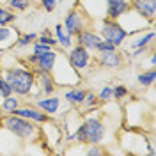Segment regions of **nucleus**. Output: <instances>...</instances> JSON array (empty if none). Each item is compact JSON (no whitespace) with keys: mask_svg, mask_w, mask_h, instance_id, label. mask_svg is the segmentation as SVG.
<instances>
[{"mask_svg":"<svg viewBox=\"0 0 156 156\" xmlns=\"http://www.w3.org/2000/svg\"><path fill=\"white\" fill-rule=\"evenodd\" d=\"M11 36V29H7V27H0V41H5V39Z\"/></svg>","mask_w":156,"mask_h":156,"instance_id":"28","label":"nucleus"},{"mask_svg":"<svg viewBox=\"0 0 156 156\" xmlns=\"http://www.w3.org/2000/svg\"><path fill=\"white\" fill-rule=\"evenodd\" d=\"M12 114L14 115H20L23 117V119H30V121H36V122H44L48 115H44V114H41L37 110H32V108H23V110H12Z\"/></svg>","mask_w":156,"mask_h":156,"instance_id":"10","label":"nucleus"},{"mask_svg":"<svg viewBox=\"0 0 156 156\" xmlns=\"http://www.w3.org/2000/svg\"><path fill=\"white\" fill-rule=\"evenodd\" d=\"M156 78V71L153 69V71H147V73H142L140 76H138V82L144 85V87H147V85H151L153 82H154Z\"/></svg>","mask_w":156,"mask_h":156,"instance_id":"17","label":"nucleus"},{"mask_svg":"<svg viewBox=\"0 0 156 156\" xmlns=\"http://www.w3.org/2000/svg\"><path fill=\"white\" fill-rule=\"evenodd\" d=\"M34 39H36V34H27V36H23L18 41V46H27L30 41H34Z\"/></svg>","mask_w":156,"mask_h":156,"instance_id":"24","label":"nucleus"},{"mask_svg":"<svg viewBox=\"0 0 156 156\" xmlns=\"http://www.w3.org/2000/svg\"><path fill=\"white\" fill-rule=\"evenodd\" d=\"M78 43L83 48H98V44H101V37H98L96 34H92L89 30H80L78 32Z\"/></svg>","mask_w":156,"mask_h":156,"instance_id":"7","label":"nucleus"},{"mask_svg":"<svg viewBox=\"0 0 156 156\" xmlns=\"http://www.w3.org/2000/svg\"><path fill=\"white\" fill-rule=\"evenodd\" d=\"M87 154H89V156H96V154H101V149H96V147H94V149H89V151H87Z\"/></svg>","mask_w":156,"mask_h":156,"instance_id":"33","label":"nucleus"},{"mask_svg":"<svg viewBox=\"0 0 156 156\" xmlns=\"http://www.w3.org/2000/svg\"><path fill=\"white\" fill-rule=\"evenodd\" d=\"M126 92H128L126 87H122V85H119V87L112 89V96H115V98H122L124 94H126Z\"/></svg>","mask_w":156,"mask_h":156,"instance_id":"25","label":"nucleus"},{"mask_svg":"<svg viewBox=\"0 0 156 156\" xmlns=\"http://www.w3.org/2000/svg\"><path fill=\"white\" fill-rule=\"evenodd\" d=\"M75 138H78L80 142H87V129H85V124L80 126V129L75 133Z\"/></svg>","mask_w":156,"mask_h":156,"instance_id":"23","label":"nucleus"},{"mask_svg":"<svg viewBox=\"0 0 156 156\" xmlns=\"http://www.w3.org/2000/svg\"><path fill=\"white\" fill-rule=\"evenodd\" d=\"M85 94H87L85 90H69V92H66V99L75 101V103H83Z\"/></svg>","mask_w":156,"mask_h":156,"instance_id":"15","label":"nucleus"},{"mask_svg":"<svg viewBox=\"0 0 156 156\" xmlns=\"http://www.w3.org/2000/svg\"><path fill=\"white\" fill-rule=\"evenodd\" d=\"M5 126L11 133H14L16 136H21V138H30V136L36 133V128L30 124L29 121H25L23 117L20 115H12L5 121Z\"/></svg>","mask_w":156,"mask_h":156,"instance_id":"2","label":"nucleus"},{"mask_svg":"<svg viewBox=\"0 0 156 156\" xmlns=\"http://www.w3.org/2000/svg\"><path fill=\"white\" fill-rule=\"evenodd\" d=\"M99 62L103 66H107V68H119L121 62H122V57L117 53L115 50H108V51H101Z\"/></svg>","mask_w":156,"mask_h":156,"instance_id":"8","label":"nucleus"},{"mask_svg":"<svg viewBox=\"0 0 156 156\" xmlns=\"http://www.w3.org/2000/svg\"><path fill=\"white\" fill-rule=\"evenodd\" d=\"M58 105H60L58 98H44L43 101H39V108H41V110H44V112H50V114L57 112Z\"/></svg>","mask_w":156,"mask_h":156,"instance_id":"13","label":"nucleus"},{"mask_svg":"<svg viewBox=\"0 0 156 156\" xmlns=\"http://www.w3.org/2000/svg\"><path fill=\"white\" fill-rule=\"evenodd\" d=\"M96 50H99V51H108V50H115V46L110 44L108 41H101V44H98Z\"/></svg>","mask_w":156,"mask_h":156,"instance_id":"26","label":"nucleus"},{"mask_svg":"<svg viewBox=\"0 0 156 156\" xmlns=\"http://www.w3.org/2000/svg\"><path fill=\"white\" fill-rule=\"evenodd\" d=\"M14 14H11V12H7L5 9H2L0 7V25H5V23H11V21H14Z\"/></svg>","mask_w":156,"mask_h":156,"instance_id":"21","label":"nucleus"},{"mask_svg":"<svg viewBox=\"0 0 156 156\" xmlns=\"http://www.w3.org/2000/svg\"><path fill=\"white\" fill-rule=\"evenodd\" d=\"M16 108H18V101H16V98H12V96L5 98V101H4V110L12 112V110H16Z\"/></svg>","mask_w":156,"mask_h":156,"instance_id":"19","label":"nucleus"},{"mask_svg":"<svg viewBox=\"0 0 156 156\" xmlns=\"http://www.w3.org/2000/svg\"><path fill=\"white\" fill-rule=\"evenodd\" d=\"M85 129H87V140L92 142V144L101 142L103 136H105V126L98 119H89L85 122Z\"/></svg>","mask_w":156,"mask_h":156,"instance_id":"4","label":"nucleus"},{"mask_svg":"<svg viewBox=\"0 0 156 156\" xmlns=\"http://www.w3.org/2000/svg\"><path fill=\"white\" fill-rule=\"evenodd\" d=\"M112 96V87H105L103 90H101V94H99V98L105 101V99H108V98Z\"/></svg>","mask_w":156,"mask_h":156,"instance_id":"30","label":"nucleus"},{"mask_svg":"<svg viewBox=\"0 0 156 156\" xmlns=\"http://www.w3.org/2000/svg\"><path fill=\"white\" fill-rule=\"evenodd\" d=\"M89 58H90L89 57V51L83 46H76V48L71 50V53H69V62H71L73 68H76V69L87 68Z\"/></svg>","mask_w":156,"mask_h":156,"instance_id":"5","label":"nucleus"},{"mask_svg":"<svg viewBox=\"0 0 156 156\" xmlns=\"http://www.w3.org/2000/svg\"><path fill=\"white\" fill-rule=\"evenodd\" d=\"M64 25H66V30H68L69 36H73V34H78V32L82 30V18L78 16L76 12H69Z\"/></svg>","mask_w":156,"mask_h":156,"instance_id":"11","label":"nucleus"},{"mask_svg":"<svg viewBox=\"0 0 156 156\" xmlns=\"http://www.w3.org/2000/svg\"><path fill=\"white\" fill-rule=\"evenodd\" d=\"M7 83L11 85L12 92H16L20 96H25L32 89L34 75L27 69H12V71L7 73Z\"/></svg>","mask_w":156,"mask_h":156,"instance_id":"1","label":"nucleus"},{"mask_svg":"<svg viewBox=\"0 0 156 156\" xmlns=\"http://www.w3.org/2000/svg\"><path fill=\"white\" fill-rule=\"evenodd\" d=\"M43 51H50V44H44V43H37L34 46V53H43Z\"/></svg>","mask_w":156,"mask_h":156,"instance_id":"27","label":"nucleus"},{"mask_svg":"<svg viewBox=\"0 0 156 156\" xmlns=\"http://www.w3.org/2000/svg\"><path fill=\"white\" fill-rule=\"evenodd\" d=\"M0 94L4 98H7L12 94V89H11V85L7 83V80H4V78L0 76Z\"/></svg>","mask_w":156,"mask_h":156,"instance_id":"20","label":"nucleus"},{"mask_svg":"<svg viewBox=\"0 0 156 156\" xmlns=\"http://www.w3.org/2000/svg\"><path fill=\"white\" fill-rule=\"evenodd\" d=\"M135 9L140 14L153 20L154 18V9H156V0H135Z\"/></svg>","mask_w":156,"mask_h":156,"instance_id":"9","label":"nucleus"},{"mask_svg":"<svg viewBox=\"0 0 156 156\" xmlns=\"http://www.w3.org/2000/svg\"><path fill=\"white\" fill-rule=\"evenodd\" d=\"M126 9H128L126 0H108V16L110 18H119Z\"/></svg>","mask_w":156,"mask_h":156,"instance_id":"12","label":"nucleus"},{"mask_svg":"<svg viewBox=\"0 0 156 156\" xmlns=\"http://www.w3.org/2000/svg\"><path fill=\"white\" fill-rule=\"evenodd\" d=\"M41 43H44V44H55L57 41L51 39V37H48V34H43V36H41Z\"/></svg>","mask_w":156,"mask_h":156,"instance_id":"31","label":"nucleus"},{"mask_svg":"<svg viewBox=\"0 0 156 156\" xmlns=\"http://www.w3.org/2000/svg\"><path fill=\"white\" fill-rule=\"evenodd\" d=\"M55 34H57V39L60 41V44H62L64 48H68L69 44H71V39H69V36H66V34H64L62 25H57V27H55Z\"/></svg>","mask_w":156,"mask_h":156,"instance_id":"16","label":"nucleus"},{"mask_svg":"<svg viewBox=\"0 0 156 156\" xmlns=\"http://www.w3.org/2000/svg\"><path fill=\"white\" fill-rule=\"evenodd\" d=\"M11 5L18 11H25L30 5V0H11Z\"/></svg>","mask_w":156,"mask_h":156,"instance_id":"22","label":"nucleus"},{"mask_svg":"<svg viewBox=\"0 0 156 156\" xmlns=\"http://www.w3.org/2000/svg\"><path fill=\"white\" fill-rule=\"evenodd\" d=\"M154 39V34L151 32V34H147L146 37H142L138 43H135V53H142L144 50H146V44L149 43V41H153Z\"/></svg>","mask_w":156,"mask_h":156,"instance_id":"18","label":"nucleus"},{"mask_svg":"<svg viewBox=\"0 0 156 156\" xmlns=\"http://www.w3.org/2000/svg\"><path fill=\"white\" fill-rule=\"evenodd\" d=\"M83 101L90 107V105H94V103H96V96H94V94H85V99H83Z\"/></svg>","mask_w":156,"mask_h":156,"instance_id":"32","label":"nucleus"},{"mask_svg":"<svg viewBox=\"0 0 156 156\" xmlns=\"http://www.w3.org/2000/svg\"><path fill=\"white\" fill-rule=\"evenodd\" d=\"M30 60L36 62L41 71H51L53 64H55V53L51 50L50 51H43V53H34Z\"/></svg>","mask_w":156,"mask_h":156,"instance_id":"6","label":"nucleus"},{"mask_svg":"<svg viewBox=\"0 0 156 156\" xmlns=\"http://www.w3.org/2000/svg\"><path fill=\"white\" fill-rule=\"evenodd\" d=\"M43 7H44V11H53L55 9V0H43Z\"/></svg>","mask_w":156,"mask_h":156,"instance_id":"29","label":"nucleus"},{"mask_svg":"<svg viewBox=\"0 0 156 156\" xmlns=\"http://www.w3.org/2000/svg\"><path fill=\"white\" fill-rule=\"evenodd\" d=\"M41 85L44 89V94H51L53 92V82H51V76H50V71H41Z\"/></svg>","mask_w":156,"mask_h":156,"instance_id":"14","label":"nucleus"},{"mask_svg":"<svg viewBox=\"0 0 156 156\" xmlns=\"http://www.w3.org/2000/svg\"><path fill=\"white\" fill-rule=\"evenodd\" d=\"M101 34H103L105 41H108L114 46H119L126 37V30H122V27H119L115 21H105L103 29H101Z\"/></svg>","mask_w":156,"mask_h":156,"instance_id":"3","label":"nucleus"}]
</instances>
